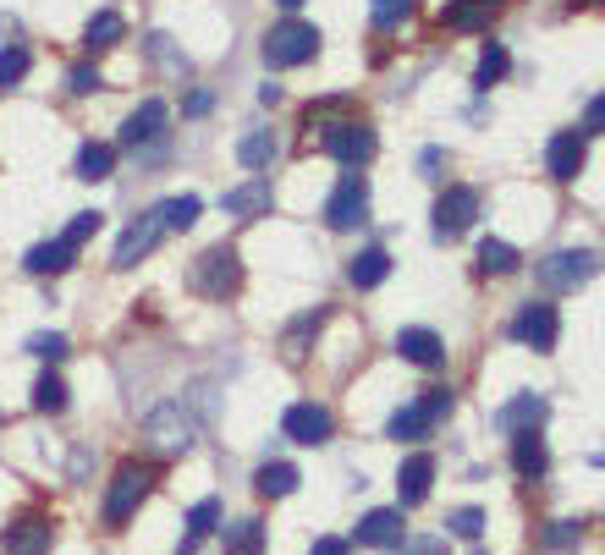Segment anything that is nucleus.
Segmentation results:
<instances>
[{"label":"nucleus","mask_w":605,"mask_h":555,"mask_svg":"<svg viewBox=\"0 0 605 555\" xmlns=\"http://www.w3.org/2000/svg\"><path fill=\"white\" fill-rule=\"evenodd\" d=\"M198 440V423L187 413V402H160L150 418H144V445H150V456H182L187 445Z\"/></svg>","instance_id":"obj_1"},{"label":"nucleus","mask_w":605,"mask_h":555,"mask_svg":"<svg viewBox=\"0 0 605 555\" xmlns=\"http://www.w3.org/2000/svg\"><path fill=\"white\" fill-rule=\"evenodd\" d=\"M187 286L198 291V297H209V302H226L237 286H243V259H237V248H204L198 259H193V270H187Z\"/></svg>","instance_id":"obj_2"},{"label":"nucleus","mask_w":605,"mask_h":555,"mask_svg":"<svg viewBox=\"0 0 605 555\" xmlns=\"http://www.w3.org/2000/svg\"><path fill=\"white\" fill-rule=\"evenodd\" d=\"M150 490H154V462H122L116 479H111V490H105V523L122 528L150 501Z\"/></svg>","instance_id":"obj_3"},{"label":"nucleus","mask_w":605,"mask_h":555,"mask_svg":"<svg viewBox=\"0 0 605 555\" xmlns=\"http://www.w3.org/2000/svg\"><path fill=\"white\" fill-rule=\"evenodd\" d=\"M314 55H319V28H314V22L287 17V22H276V28L265 33V66H276V72L302 66V61H314Z\"/></svg>","instance_id":"obj_4"},{"label":"nucleus","mask_w":605,"mask_h":555,"mask_svg":"<svg viewBox=\"0 0 605 555\" xmlns=\"http://www.w3.org/2000/svg\"><path fill=\"white\" fill-rule=\"evenodd\" d=\"M601 254L595 248H562V254H551V259H540L534 265V276L545 291H578V286H589V280L601 276Z\"/></svg>","instance_id":"obj_5"},{"label":"nucleus","mask_w":605,"mask_h":555,"mask_svg":"<svg viewBox=\"0 0 605 555\" xmlns=\"http://www.w3.org/2000/svg\"><path fill=\"white\" fill-rule=\"evenodd\" d=\"M165 237H171V232H165V209L154 204V209H144V215H139V220H133V226L116 237V254H111V265H116V270H133L139 259H150Z\"/></svg>","instance_id":"obj_6"},{"label":"nucleus","mask_w":605,"mask_h":555,"mask_svg":"<svg viewBox=\"0 0 605 555\" xmlns=\"http://www.w3.org/2000/svg\"><path fill=\"white\" fill-rule=\"evenodd\" d=\"M363 220H369V176L347 171V176L336 182L330 204H325V226H330V232H352V226H363Z\"/></svg>","instance_id":"obj_7"},{"label":"nucleus","mask_w":605,"mask_h":555,"mask_svg":"<svg viewBox=\"0 0 605 555\" xmlns=\"http://www.w3.org/2000/svg\"><path fill=\"white\" fill-rule=\"evenodd\" d=\"M319 143H325V154L341 160L347 171H363V165L375 160V133H369L363 122H330V127L319 133Z\"/></svg>","instance_id":"obj_8"},{"label":"nucleus","mask_w":605,"mask_h":555,"mask_svg":"<svg viewBox=\"0 0 605 555\" xmlns=\"http://www.w3.org/2000/svg\"><path fill=\"white\" fill-rule=\"evenodd\" d=\"M556 336H562V319H556L551 302H523V308H517V319H512V341H523L529 352H551Z\"/></svg>","instance_id":"obj_9"},{"label":"nucleus","mask_w":605,"mask_h":555,"mask_svg":"<svg viewBox=\"0 0 605 555\" xmlns=\"http://www.w3.org/2000/svg\"><path fill=\"white\" fill-rule=\"evenodd\" d=\"M473 220H479V193H473V187H447V193L435 198V237H441V243H457Z\"/></svg>","instance_id":"obj_10"},{"label":"nucleus","mask_w":605,"mask_h":555,"mask_svg":"<svg viewBox=\"0 0 605 555\" xmlns=\"http://www.w3.org/2000/svg\"><path fill=\"white\" fill-rule=\"evenodd\" d=\"M165 127H171V111H165L160 100H144V105L122 122V148H133V154L160 148V143H165Z\"/></svg>","instance_id":"obj_11"},{"label":"nucleus","mask_w":605,"mask_h":555,"mask_svg":"<svg viewBox=\"0 0 605 555\" xmlns=\"http://www.w3.org/2000/svg\"><path fill=\"white\" fill-rule=\"evenodd\" d=\"M281 429H287V440H298V445H325V440L336 434V413L319 408V402H298V408H287Z\"/></svg>","instance_id":"obj_12"},{"label":"nucleus","mask_w":605,"mask_h":555,"mask_svg":"<svg viewBox=\"0 0 605 555\" xmlns=\"http://www.w3.org/2000/svg\"><path fill=\"white\" fill-rule=\"evenodd\" d=\"M221 209H226L232 220H259V215H270V209H276V187H270V176H254V182L221 193Z\"/></svg>","instance_id":"obj_13"},{"label":"nucleus","mask_w":605,"mask_h":555,"mask_svg":"<svg viewBox=\"0 0 605 555\" xmlns=\"http://www.w3.org/2000/svg\"><path fill=\"white\" fill-rule=\"evenodd\" d=\"M408 523H402V506H375V512H363L358 517V545H369V551H397L408 534H402Z\"/></svg>","instance_id":"obj_14"},{"label":"nucleus","mask_w":605,"mask_h":555,"mask_svg":"<svg viewBox=\"0 0 605 555\" xmlns=\"http://www.w3.org/2000/svg\"><path fill=\"white\" fill-rule=\"evenodd\" d=\"M584 160H589V138H584V133H556L551 148H545V171H551L556 182H578Z\"/></svg>","instance_id":"obj_15"},{"label":"nucleus","mask_w":605,"mask_h":555,"mask_svg":"<svg viewBox=\"0 0 605 555\" xmlns=\"http://www.w3.org/2000/svg\"><path fill=\"white\" fill-rule=\"evenodd\" d=\"M430 484H435V456L430 451H413L397 473V495H402V512L408 506H424L430 501Z\"/></svg>","instance_id":"obj_16"},{"label":"nucleus","mask_w":605,"mask_h":555,"mask_svg":"<svg viewBox=\"0 0 605 555\" xmlns=\"http://www.w3.org/2000/svg\"><path fill=\"white\" fill-rule=\"evenodd\" d=\"M0 551L6 555H50V517H39V512L17 517V523L6 528Z\"/></svg>","instance_id":"obj_17"},{"label":"nucleus","mask_w":605,"mask_h":555,"mask_svg":"<svg viewBox=\"0 0 605 555\" xmlns=\"http://www.w3.org/2000/svg\"><path fill=\"white\" fill-rule=\"evenodd\" d=\"M397 352H402L408 363H419V369H441V363H447V341H441L435 330H424V325L397 330Z\"/></svg>","instance_id":"obj_18"},{"label":"nucleus","mask_w":605,"mask_h":555,"mask_svg":"<svg viewBox=\"0 0 605 555\" xmlns=\"http://www.w3.org/2000/svg\"><path fill=\"white\" fill-rule=\"evenodd\" d=\"M545 418H551V402L534 397V391H523V397H512V402L495 413V429H501V434H529V429H540Z\"/></svg>","instance_id":"obj_19"},{"label":"nucleus","mask_w":605,"mask_h":555,"mask_svg":"<svg viewBox=\"0 0 605 555\" xmlns=\"http://www.w3.org/2000/svg\"><path fill=\"white\" fill-rule=\"evenodd\" d=\"M512 467H517V479H529V484L551 473V451H545L540 429H529V434H512Z\"/></svg>","instance_id":"obj_20"},{"label":"nucleus","mask_w":605,"mask_h":555,"mask_svg":"<svg viewBox=\"0 0 605 555\" xmlns=\"http://www.w3.org/2000/svg\"><path fill=\"white\" fill-rule=\"evenodd\" d=\"M72 259H78V248L55 237V243H39V248H28L22 270H28V276H66V270H72Z\"/></svg>","instance_id":"obj_21"},{"label":"nucleus","mask_w":605,"mask_h":555,"mask_svg":"<svg viewBox=\"0 0 605 555\" xmlns=\"http://www.w3.org/2000/svg\"><path fill=\"white\" fill-rule=\"evenodd\" d=\"M441 22H447L452 33H479V28L495 22V0H447Z\"/></svg>","instance_id":"obj_22"},{"label":"nucleus","mask_w":605,"mask_h":555,"mask_svg":"<svg viewBox=\"0 0 605 555\" xmlns=\"http://www.w3.org/2000/svg\"><path fill=\"white\" fill-rule=\"evenodd\" d=\"M386 276H391V254H386V248H363V254L347 259V280H352L358 291H375Z\"/></svg>","instance_id":"obj_23"},{"label":"nucleus","mask_w":605,"mask_h":555,"mask_svg":"<svg viewBox=\"0 0 605 555\" xmlns=\"http://www.w3.org/2000/svg\"><path fill=\"white\" fill-rule=\"evenodd\" d=\"M254 490H259L265 501H281V495L298 490V467H293V462H265V467L254 473Z\"/></svg>","instance_id":"obj_24"},{"label":"nucleus","mask_w":605,"mask_h":555,"mask_svg":"<svg viewBox=\"0 0 605 555\" xmlns=\"http://www.w3.org/2000/svg\"><path fill=\"white\" fill-rule=\"evenodd\" d=\"M221 528V501H198L193 512H187V539H182V555H193L209 534Z\"/></svg>","instance_id":"obj_25"},{"label":"nucleus","mask_w":605,"mask_h":555,"mask_svg":"<svg viewBox=\"0 0 605 555\" xmlns=\"http://www.w3.org/2000/svg\"><path fill=\"white\" fill-rule=\"evenodd\" d=\"M111 171H116V148L111 143H83L78 148V176L83 182H105Z\"/></svg>","instance_id":"obj_26"},{"label":"nucleus","mask_w":605,"mask_h":555,"mask_svg":"<svg viewBox=\"0 0 605 555\" xmlns=\"http://www.w3.org/2000/svg\"><path fill=\"white\" fill-rule=\"evenodd\" d=\"M479 270H484V276H512V270H517V248L501 243V237H484V243H479Z\"/></svg>","instance_id":"obj_27"},{"label":"nucleus","mask_w":605,"mask_h":555,"mask_svg":"<svg viewBox=\"0 0 605 555\" xmlns=\"http://www.w3.org/2000/svg\"><path fill=\"white\" fill-rule=\"evenodd\" d=\"M281 154V143H276V133H248V138L237 143V160L248 165V171H270V160Z\"/></svg>","instance_id":"obj_28"},{"label":"nucleus","mask_w":605,"mask_h":555,"mask_svg":"<svg viewBox=\"0 0 605 555\" xmlns=\"http://www.w3.org/2000/svg\"><path fill=\"white\" fill-rule=\"evenodd\" d=\"M430 429H435V423L424 418V408H419V402L397 408V413H391V423H386V434H391V440H424Z\"/></svg>","instance_id":"obj_29"},{"label":"nucleus","mask_w":605,"mask_h":555,"mask_svg":"<svg viewBox=\"0 0 605 555\" xmlns=\"http://www.w3.org/2000/svg\"><path fill=\"white\" fill-rule=\"evenodd\" d=\"M122 33H127V22H122L116 11H94V17H89V28H83L89 50H111V44H116Z\"/></svg>","instance_id":"obj_30"},{"label":"nucleus","mask_w":605,"mask_h":555,"mask_svg":"<svg viewBox=\"0 0 605 555\" xmlns=\"http://www.w3.org/2000/svg\"><path fill=\"white\" fill-rule=\"evenodd\" d=\"M506 72H512V55H506L501 44H484V55H479V66H473V89H495Z\"/></svg>","instance_id":"obj_31"},{"label":"nucleus","mask_w":605,"mask_h":555,"mask_svg":"<svg viewBox=\"0 0 605 555\" xmlns=\"http://www.w3.org/2000/svg\"><path fill=\"white\" fill-rule=\"evenodd\" d=\"M33 413H66V380L61 374H39L33 380Z\"/></svg>","instance_id":"obj_32"},{"label":"nucleus","mask_w":605,"mask_h":555,"mask_svg":"<svg viewBox=\"0 0 605 555\" xmlns=\"http://www.w3.org/2000/svg\"><path fill=\"white\" fill-rule=\"evenodd\" d=\"M259 545H265V523H259V517L232 523V534H226V555H254Z\"/></svg>","instance_id":"obj_33"},{"label":"nucleus","mask_w":605,"mask_h":555,"mask_svg":"<svg viewBox=\"0 0 605 555\" xmlns=\"http://www.w3.org/2000/svg\"><path fill=\"white\" fill-rule=\"evenodd\" d=\"M160 209H165V232H187L193 220H198V198L193 193H182V198H160Z\"/></svg>","instance_id":"obj_34"},{"label":"nucleus","mask_w":605,"mask_h":555,"mask_svg":"<svg viewBox=\"0 0 605 555\" xmlns=\"http://www.w3.org/2000/svg\"><path fill=\"white\" fill-rule=\"evenodd\" d=\"M28 352H33V358H44V363H61V358L72 352V341H66L61 330H39V336L28 341Z\"/></svg>","instance_id":"obj_35"},{"label":"nucleus","mask_w":605,"mask_h":555,"mask_svg":"<svg viewBox=\"0 0 605 555\" xmlns=\"http://www.w3.org/2000/svg\"><path fill=\"white\" fill-rule=\"evenodd\" d=\"M28 78V50L22 44H6L0 50V89H17Z\"/></svg>","instance_id":"obj_36"},{"label":"nucleus","mask_w":605,"mask_h":555,"mask_svg":"<svg viewBox=\"0 0 605 555\" xmlns=\"http://www.w3.org/2000/svg\"><path fill=\"white\" fill-rule=\"evenodd\" d=\"M413 17V0H369V22L375 28H397Z\"/></svg>","instance_id":"obj_37"},{"label":"nucleus","mask_w":605,"mask_h":555,"mask_svg":"<svg viewBox=\"0 0 605 555\" xmlns=\"http://www.w3.org/2000/svg\"><path fill=\"white\" fill-rule=\"evenodd\" d=\"M447 528H452L457 539H479L484 534V512L479 506H457L452 517H447Z\"/></svg>","instance_id":"obj_38"},{"label":"nucleus","mask_w":605,"mask_h":555,"mask_svg":"<svg viewBox=\"0 0 605 555\" xmlns=\"http://www.w3.org/2000/svg\"><path fill=\"white\" fill-rule=\"evenodd\" d=\"M100 220H105L100 209H83V215H72V226L61 232V243H72V248H83V243H89V237L100 232Z\"/></svg>","instance_id":"obj_39"},{"label":"nucleus","mask_w":605,"mask_h":555,"mask_svg":"<svg viewBox=\"0 0 605 555\" xmlns=\"http://www.w3.org/2000/svg\"><path fill=\"white\" fill-rule=\"evenodd\" d=\"M419 408H424V418H430V423H441V418L452 413V391H447V386H430V391L419 397Z\"/></svg>","instance_id":"obj_40"},{"label":"nucleus","mask_w":605,"mask_h":555,"mask_svg":"<svg viewBox=\"0 0 605 555\" xmlns=\"http://www.w3.org/2000/svg\"><path fill=\"white\" fill-rule=\"evenodd\" d=\"M66 89L72 94H94V89H105V78H100V66H72L66 72Z\"/></svg>","instance_id":"obj_41"},{"label":"nucleus","mask_w":605,"mask_h":555,"mask_svg":"<svg viewBox=\"0 0 605 555\" xmlns=\"http://www.w3.org/2000/svg\"><path fill=\"white\" fill-rule=\"evenodd\" d=\"M578 539H584V528H578V523H551V534H545V545H551V551H573Z\"/></svg>","instance_id":"obj_42"},{"label":"nucleus","mask_w":605,"mask_h":555,"mask_svg":"<svg viewBox=\"0 0 605 555\" xmlns=\"http://www.w3.org/2000/svg\"><path fill=\"white\" fill-rule=\"evenodd\" d=\"M150 61L171 66V72H182V66H187V61H182V55L171 50V39H165V33H150Z\"/></svg>","instance_id":"obj_43"},{"label":"nucleus","mask_w":605,"mask_h":555,"mask_svg":"<svg viewBox=\"0 0 605 555\" xmlns=\"http://www.w3.org/2000/svg\"><path fill=\"white\" fill-rule=\"evenodd\" d=\"M391 555H447V539H402Z\"/></svg>","instance_id":"obj_44"},{"label":"nucleus","mask_w":605,"mask_h":555,"mask_svg":"<svg viewBox=\"0 0 605 555\" xmlns=\"http://www.w3.org/2000/svg\"><path fill=\"white\" fill-rule=\"evenodd\" d=\"M584 133H605V94L589 105V116H584Z\"/></svg>","instance_id":"obj_45"},{"label":"nucleus","mask_w":605,"mask_h":555,"mask_svg":"<svg viewBox=\"0 0 605 555\" xmlns=\"http://www.w3.org/2000/svg\"><path fill=\"white\" fill-rule=\"evenodd\" d=\"M347 551H352L347 539H314V551L308 555H347Z\"/></svg>","instance_id":"obj_46"},{"label":"nucleus","mask_w":605,"mask_h":555,"mask_svg":"<svg viewBox=\"0 0 605 555\" xmlns=\"http://www.w3.org/2000/svg\"><path fill=\"white\" fill-rule=\"evenodd\" d=\"M209 105H215V100H209V94H204V89H198V94H193V100H187V116H204V111H209Z\"/></svg>","instance_id":"obj_47"},{"label":"nucleus","mask_w":605,"mask_h":555,"mask_svg":"<svg viewBox=\"0 0 605 555\" xmlns=\"http://www.w3.org/2000/svg\"><path fill=\"white\" fill-rule=\"evenodd\" d=\"M276 6H287V11H298V6H302V0H276Z\"/></svg>","instance_id":"obj_48"},{"label":"nucleus","mask_w":605,"mask_h":555,"mask_svg":"<svg viewBox=\"0 0 605 555\" xmlns=\"http://www.w3.org/2000/svg\"><path fill=\"white\" fill-rule=\"evenodd\" d=\"M573 6H605V0H573Z\"/></svg>","instance_id":"obj_49"}]
</instances>
